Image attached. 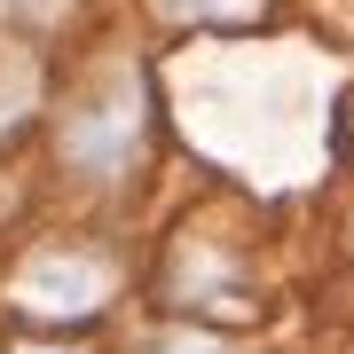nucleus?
<instances>
[{
    "label": "nucleus",
    "mask_w": 354,
    "mask_h": 354,
    "mask_svg": "<svg viewBox=\"0 0 354 354\" xmlns=\"http://www.w3.org/2000/svg\"><path fill=\"white\" fill-rule=\"evenodd\" d=\"M111 291H118V276L102 260L55 244V252H39L24 276L8 283V299H16V315L32 330H71V323H95L102 307H111Z\"/></svg>",
    "instance_id": "nucleus-2"
},
{
    "label": "nucleus",
    "mask_w": 354,
    "mask_h": 354,
    "mask_svg": "<svg viewBox=\"0 0 354 354\" xmlns=\"http://www.w3.org/2000/svg\"><path fill=\"white\" fill-rule=\"evenodd\" d=\"M64 158H71V174H87V181H127L142 158H150V87H142V71H118V79H102V87L71 111V127H64Z\"/></svg>",
    "instance_id": "nucleus-1"
},
{
    "label": "nucleus",
    "mask_w": 354,
    "mask_h": 354,
    "mask_svg": "<svg viewBox=\"0 0 354 354\" xmlns=\"http://www.w3.org/2000/svg\"><path fill=\"white\" fill-rule=\"evenodd\" d=\"M142 354H228V346H221L205 323H174V330H158V339L142 346Z\"/></svg>",
    "instance_id": "nucleus-3"
},
{
    "label": "nucleus",
    "mask_w": 354,
    "mask_h": 354,
    "mask_svg": "<svg viewBox=\"0 0 354 354\" xmlns=\"http://www.w3.org/2000/svg\"><path fill=\"white\" fill-rule=\"evenodd\" d=\"M346 134H354V102H346Z\"/></svg>",
    "instance_id": "nucleus-4"
}]
</instances>
